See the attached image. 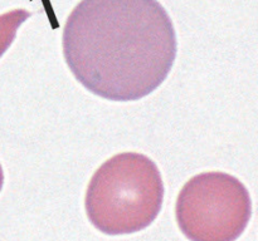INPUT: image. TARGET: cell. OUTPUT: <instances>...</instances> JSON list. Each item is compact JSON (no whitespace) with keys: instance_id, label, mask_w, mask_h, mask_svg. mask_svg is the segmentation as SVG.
I'll use <instances>...</instances> for the list:
<instances>
[{"instance_id":"cell-1","label":"cell","mask_w":258,"mask_h":241,"mask_svg":"<svg viewBox=\"0 0 258 241\" xmlns=\"http://www.w3.org/2000/svg\"><path fill=\"white\" fill-rule=\"evenodd\" d=\"M62 44L76 79L115 102L154 92L176 57L175 29L158 0H82L68 17Z\"/></svg>"},{"instance_id":"cell-2","label":"cell","mask_w":258,"mask_h":241,"mask_svg":"<svg viewBox=\"0 0 258 241\" xmlns=\"http://www.w3.org/2000/svg\"><path fill=\"white\" fill-rule=\"evenodd\" d=\"M160 171L145 155L125 152L106 161L86 192L88 220L107 235L134 233L148 227L161 210Z\"/></svg>"},{"instance_id":"cell-3","label":"cell","mask_w":258,"mask_h":241,"mask_svg":"<svg viewBox=\"0 0 258 241\" xmlns=\"http://www.w3.org/2000/svg\"><path fill=\"white\" fill-rule=\"evenodd\" d=\"M175 215L190 241H236L251 218V196L234 176L204 172L181 188Z\"/></svg>"},{"instance_id":"cell-4","label":"cell","mask_w":258,"mask_h":241,"mask_svg":"<svg viewBox=\"0 0 258 241\" xmlns=\"http://www.w3.org/2000/svg\"><path fill=\"white\" fill-rule=\"evenodd\" d=\"M30 17V13L24 9L12 10L0 15V57L12 45L20 25Z\"/></svg>"},{"instance_id":"cell-5","label":"cell","mask_w":258,"mask_h":241,"mask_svg":"<svg viewBox=\"0 0 258 241\" xmlns=\"http://www.w3.org/2000/svg\"><path fill=\"white\" fill-rule=\"evenodd\" d=\"M3 183H4V173H3V168H2V165H0V191H2Z\"/></svg>"}]
</instances>
